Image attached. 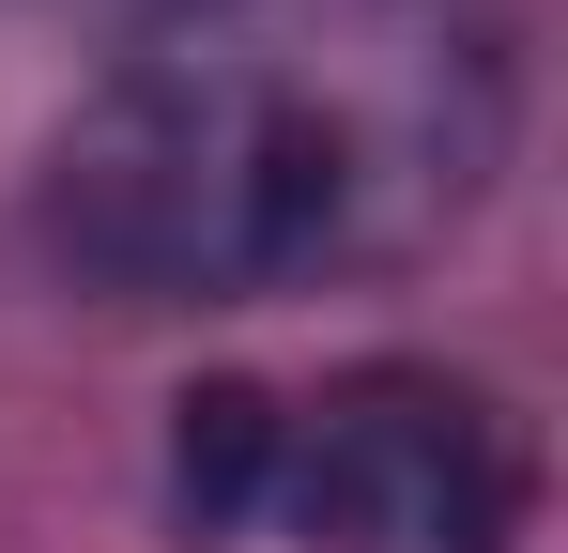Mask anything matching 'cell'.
<instances>
[{"instance_id": "cell-1", "label": "cell", "mask_w": 568, "mask_h": 553, "mask_svg": "<svg viewBox=\"0 0 568 553\" xmlns=\"http://www.w3.org/2000/svg\"><path fill=\"white\" fill-rule=\"evenodd\" d=\"M523 154V0H139L31 231L123 308H277L462 247Z\"/></svg>"}, {"instance_id": "cell-2", "label": "cell", "mask_w": 568, "mask_h": 553, "mask_svg": "<svg viewBox=\"0 0 568 553\" xmlns=\"http://www.w3.org/2000/svg\"><path fill=\"white\" fill-rule=\"evenodd\" d=\"M170 507L200 539L277 553H507L538 461L462 369H323V384H200L170 415Z\"/></svg>"}]
</instances>
